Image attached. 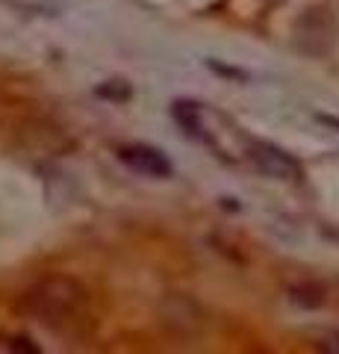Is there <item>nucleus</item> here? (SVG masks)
<instances>
[{
	"label": "nucleus",
	"instance_id": "f257e3e1",
	"mask_svg": "<svg viewBox=\"0 0 339 354\" xmlns=\"http://www.w3.org/2000/svg\"><path fill=\"white\" fill-rule=\"evenodd\" d=\"M86 292L68 278H48L36 290L27 292V310L39 322L50 328H62L83 313Z\"/></svg>",
	"mask_w": 339,
	"mask_h": 354
},
{
	"label": "nucleus",
	"instance_id": "f03ea898",
	"mask_svg": "<svg viewBox=\"0 0 339 354\" xmlns=\"http://www.w3.org/2000/svg\"><path fill=\"white\" fill-rule=\"evenodd\" d=\"M248 157L257 162V169L269 177H280V180H301V162L292 157L289 151H283L271 142H251L248 145Z\"/></svg>",
	"mask_w": 339,
	"mask_h": 354
},
{
	"label": "nucleus",
	"instance_id": "7ed1b4c3",
	"mask_svg": "<svg viewBox=\"0 0 339 354\" xmlns=\"http://www.w3.org/2000/svg\"><path fill=\"white\" fill-rule=\"evenodd\" d=\"M118 160H122L127 169H133L136 174L157 177V180H166V177H171V171H174L171 160L166 153L154 145H142V142H136V145H122L118 148Z\"/></svg>",
	"mask_w": 339,
	"mask_h": 354
},
{
	"label": "nucleus",
	"instance_id": "20e7f679",
	"mask_svg": "<svg viewBox=\"0 0 339 354\" xmlns=\"http://www.w3.org/2000/svg\"><path fill=\"white\" fill-rule=\"evenodd\" d=\"M174 118H177V124L189 133L192 139H198V142H210V136H206V130L201 124V106L198 104H192V101H177L174 104Z\"/></svg>",
	"mask_w": 339,
	"mask_h": 354
}]
</instances>
